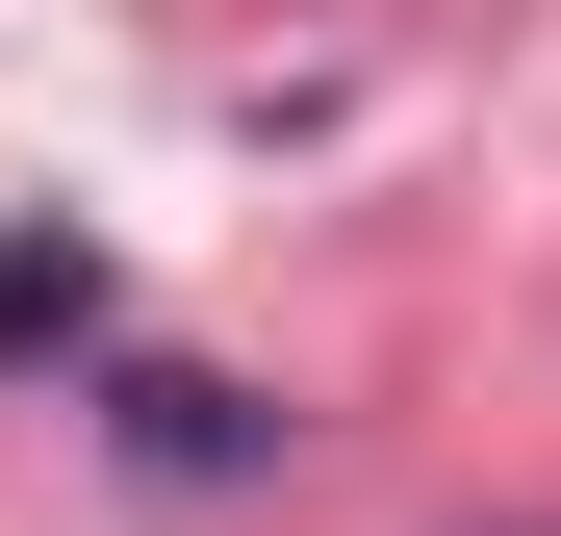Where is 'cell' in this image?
Instances as JSON below:
<instances>
[{"instance_id":"cell-1","label":"cell","mask_w":561,"mask_h":536,"mask_svg":"<svg viewBox=\"0 0 561 536\" xmlns=\"http://www.w3.org/2000/svg\"><path fill=\"white\" fill-rule=\"evenodd\" d=\"M103 434H128V486H179V511H230V486H280V384H230V357H128L103 332Z\"/></svg>"},{"instance_id":"cell-2","label":"cell","mask_w":561,"mask_h":536,"mask_svg":"<svg viewBox=\"0 0 561 536\" xmlns=\"http://www.w3.org/2000/svg\"><path fill=\"white\" fill-rule=\"evenodd\" d=\"M103 332H128V255L77 205H0V384H103Z\"/></svg>"}]
</instances>
